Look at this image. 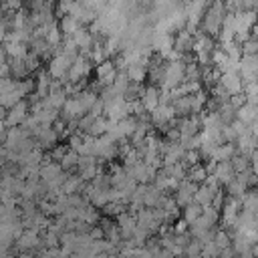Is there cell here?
Wrapping results in <instances>:
<instances>
[{"label": "cell", "instance_id": "6da1fadb", "mask_svg": "<svg viewBox=\"0 0 258 258\" xmlns=\"http://www.w3.org/2000/svg\"><path fill=\"white\" fill-rule=\"evenodd\" d=\"M226 12H228V8H226L224 0H212L210 6L206 8L202 20H200V28H202V32L208 34V36L218 34L220 28H222V22H224Z\"/></svg>", "mask_w": 258, "mask_h": 258}, {"label": "cell", "instance_id": "7a4b0ae2", "mask_svg": "<svg viewBox=\"0 0 258 258\" xmlns=\"http://www.w3.org/2000/svg\"><path fill=\"white\" fill-rule=\"evenodd\" d=\"M212 0H187L183 4V12H185V18H187V26L189 28H196L206 12V8L210 6Z\"/></svg>", "mask_w": 258, "mask_h": 258}, {"label": "cell", "instance_id": "3957f363", "mask_svg": "<svg viewBox=\"0 0 258 258\" xmlns=\"http://www.w3.org/2000/svg\"><path fill=\"white\" fill-rule=\"evenodd\" d=\"M194 40H196V36L187 28H181L177 32V36L173 38V46L177 52H187V50H194Z\"/></svg>", "mask_w": 258, "mask_h": 258}, {"label": "cell", "instance_id": "277c9868", "mask_svg": "<svg viewBox=\"0 0 258 258\" xmlns=\"http://www.w3.org/2000/svg\"><path fill=\"white\" fill-rule=\"evenodd\" d=\"M240 71H242V75H244L248 81L256 79V77H258V54H246V56L240 60Z\"/></svg>", "mask_w": 258, "mask_h": 258}, {"label": "cell", "instance_id": "5b68a950", "mask_svg": "<svg viewBox=\"0 0 258 258\" xmlns=\"http://www.w3.org/2000/svg\"><path fill=\"white\" fill-rule=\"evenodd\" d=\"M81 26H83V24H81L75 16H71V14H62L60 20H58V28H60V32H62L64 36H73Z\"/></svg>", "mask_w": 258, "mask_h": 258}, {"label": "cell", "instance_id": "8992f818", "mask_svg": "<svg viewBox=\"0 0 258 258\" xmlns=\"http://www.w3.org/2000/svg\"><path fill=\"white\" fill-rule=\"evenodd\" d=\"M69 67H71V60H69L64 54H56V56L50 60V73H52L54 77H60V75H64Z\"/></svg>", "mask_w": 258, "mask_h": 258}, {"label": "cell", "instance_id": "52a82bcc", "mask_svg": "<svg viewBox=\"0 0 258 258\" xmlns=\"http://www.w3.org/2000/svg\"><path fill=\"white\" fill-rule=\"evenodd\" d=\"M97 77L103 81V83H109L115 79V67L113 62H101L99 69H97Z\"/></svg>", "mask_w": 258, "mask_h": 258}, {"label": "cell", "instance_id": "ba28073f", "mask_svg": "<svg viewBox=\"0 0 258 258\" xmlns=\"http://www.w3.org/2000/svg\"><path fill=\"white\" fill-rule=\"evenodd\" d=\"M224 87H226V91H230V93H238V91H240V79H238V75L228 73V75L224 77Z\"/></svg>", "mask_w": 258, "mask_h": 258}, {"label": "cell", "instance_id": "9c48e42d", "mask_svg": "<svg viewBox=\"0 0 258 258\" xmlns=\"http://www.w3.org/2000/svg\"><path fill=\"white\" fill-rule=\"evenodd\" d=\"M143 105L147 109H155L157 107V91L155 89H147V93L143 95Z\"/></svg>", "mask_w": 258, "mask_h": 258}]
</instances>
